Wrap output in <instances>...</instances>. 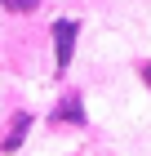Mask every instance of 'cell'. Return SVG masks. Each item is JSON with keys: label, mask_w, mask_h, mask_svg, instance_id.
<instances>
[{"label": "cell", "mask_w": 151, "mask_h": 156, "mask_svg": "<svg viewBox=\"0 0 151 156\" xmlns=\"http://www.w3.org/2000/svg\"><path fill=\"white\" fill-rule=\"evenodd\" d=\"M76 31H80V23H76V18H58V23H53V54H58V72H67V67H71V54H76Z\"/></svg>", "instance_id": "1"}, {"label": "cell", "mask_w": 151, "mask_h": 156, "mask_svg": "<svg viewBox=\"0 0 151 156\" xmlns=\"http://www.w3.org/2000/svg\"><path fill=\"white\" fill-rule=\"evenodd\" d=\"M27 129H31V116H22V112H18V116H13V125H9V134H5V152H18V147H22V138H27Z\"/></svg>", "instance_id": "3"}, {"label": "cell", "mask_w": 151, "mask_h": 156, "mask_svg": "<svg viewBox=\"0 0 151 156\" xmlns=\"http://www.w3.org/2000/svg\"><path fill=\"white\" fill-rule=\"evenodd\" d=\"M5 9H13V13H31V9H40V0H0Z\"/></svg>", "instance_id": "4"}, {"label": "cell", "mask_w": 151, "mask_h": 156, "mask_svg": "<svg viewBox=\"0 0 151 156\" xmlns=\"http://www.w3.org/2000/svg\"><path fill=\"white\" fill-rule=\"evenodd\" d=\"M53 125H84V107H80V94H62V103L53 107Z\"/></svg>", "instance_id": "2"}, {"label": "cell", "mask_w": 151, "mask_h": 156, "mask_svg": "<svg viewBox=\"0 0 151 156\" xmlns=\"http://www.w3.org/2000/svg\"><path fill=\"white\" fill-rule=\"evenodd\" d=\"M147 76H151V67H147Z\"/></svg>", "instance_id": "5"}]
</instances>
